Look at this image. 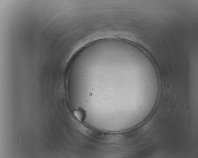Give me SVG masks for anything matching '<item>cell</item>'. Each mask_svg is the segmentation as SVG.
I'll return each mask as SVG.
<instances>
[{
    "label": "cell",
    "instance_id": "1",
    "mask_svg": "<svg viewBox=\"0 0 198 158\" xmlns=\"http://www.w3.org/2000/svg\"><path fill=\"white\" fill-rule=\"evenodd\" d=\"M73 114L76 119L81 122L84 121L86 117L85 110L81 107L76 109L73 112Z\"/></svg>",
    "mask_w": 198,
    "mask_h": 158
}]
</instances>
